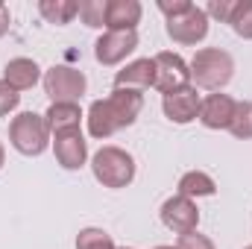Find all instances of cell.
Listing matches in <instances>:
<instances>
[{
    "instance_id": "obj_23",
    "label": "cell",
    "mask_w": 252,
    "mask_h": 249,
    "mask_svg": "<svg viewBox=\"0 0 252 249\" xmlns=\"http://www.w3.org/2000/svg\"><path fill=\"white\" fill-rule=\"evenodd\" d=\"M235 6H238V0H211V3L205 6V15H208V18H217V21H223V24H229Z\"/></svg>"
},
{
    "instance_id": "obj_22",
    "label": "cell",
    "mask_w": 252,
    "mask_h": 249,
    "mask_svg": "<svg viewBox=\"0 0 252 249\" xmlns=\"http://www.w3.org/2000/svg\"><path fill=\"white\" fill-rule=\"evenodd\" d=\"M229 24L241 38H252V0H238Z\"/></svg>"
},
{
    "instance_id": "obj_28",
    "label": "cell",
    "mask_w": 252,
    "mask_h": 249,
    "mask_svg": "<svg viewBox=\"0 0 252 249\" xmlns=\"http://www.w3.org/2000/svg\"><path fill=\"white\" fill-rule=\"evenodd\" d=\"M3 161H6V153H3V144H0V167H3Z\"/></svg>"
},
{
    "instance_id": "obj_30",
    "label": "cell",
    "mask_w": 252,
    "mask_h": 249,
    "mask_svg": "<svg viewBox=\"0 0 252 249\" xmlns=\"http://www.w3.org/2000/svg\"><path fill=\"white\" fill-rule=\"evenodd\" d=\"M115 249H132V247H115Z\"/></svg>"
},
{
    "instance_id": "obj_15",
    "label": "cell",
    "mask_w": 252,
    "mask_h": 249,
    "mask_svg": "<svg viewBox=\"0 0 252 249\" xmlns=\"http://www.w3.org/2000/svg\"><path fill=\"white\" fill-rule=\"evenodd\" d=\"M3 79L15 88V91H27V88H32L38 79H41V67L32 62V59H12V62H6L3 67Z\"/></svg>"
},
{
    "instance_id": "obj_8",
    "label": "cell",
    "mask_w": 252,
    "mask_h": 249,
    "mask_svg": "<svg viewBox=\"0 0 252 249\" xmlns=\"http://www.w3.org/2000/svg\"><path fill=\"white\" fill-rule=\"evenodd\" d=\"M167 35L176 44H196L208 35V15L199 6H190L185 15L167 21Z\"/></svg>"
},
{
    "instance_id": "obj_21",
    "label": "cell",
    "mask_w": 252,
    "mask_h": 249,
    "mask_svg": "<svg viewBox=\"0 0 252 249\" xmlns=\"http://www.w3.org/2000/svg\"><path fill=\"white\" fill-rule=\"evenodd\" d=\"M79 18L85 27H106V0H82L79 3Z\"/></svg>"
},
{
    "instance_id": "obj_19",
    "label": "cell",
    "mask_w": 252,
    "mask_h": 249,
    "mask_svg": "<svg viewBox=\"0 0 252 249\" xmlns=\"http://www.w3.org/2000/svg\"><path fill=\"white\" fill-rule=\"evenodd\" d=\"M229 132L235 135V138H252V103L250 100H244V103H238L235 106V118H232V124H229Z\"/></svg>"
},
{
    "instance_id": "obj_31",
    "label": "cell",
    "mask_w": 252,
    "mask_h": 249,
    "mask_svg": "<svg viewBox=\"0 0 252 249\" xmlns=\"http://www.w3.org/2000/svg\"><path fill=\"white\" fill-rule=\"evenodd\" d=\"M244 249H252V244H250V247H244Z\"/></svg>"
},
{
    "instance_id": "obj_11",
    "label": "cell",
    "mask_w": 252,
    "mask_h": 249,
    "mask_svg": "<svg viewBox=\"0 0 252 249\" xmlns=\"http://www.w3.org/2000/svg\"><path fill=\"white\" fill-rule=\"evenodd\" d=\"M138 47V32H106L94 44V56L100 64H118Z\"/></svg>"
},
{
    "instance_id": "obj_6",
    "label": "cell",
    "mask_w": 252,
    "mask_h": 249,
    "mask_svg": "<svg viewBox=\"0 0 252 249\" xmlns=\"http://www.w3.org/2000/svg\"><path fill=\"white\" fill-rule=\"evenodd\" d=\"M156 88L161 94H170V91H179L190 82V70L188 62L179 56V53H158L156 59Z\"/></svg>"
},
{
    "instance_id": "obj_3",
    "label": "cell",
    "mask_w": 252,
    "mask_h": 249,
    "mask_svg": "<svg viewBox=\"0 0 252 249\" xmlns=\"http://www.w3.org/2000/svg\"><path fill=\"white\" fill-rule=\"evenodd\" d=\"M91 170L103 187H126L135 179V158L121 147H103L94 153Z\"/></svg>"
},
{
    "instance_id": "obj_27",
    "label": "cell",
    "mask_w": 252,
    "mask_h": 249,
    "mask_svg": "<svg viewBox=\"0 0 252 249\" xmlns=\"http://www.w3.org/2000/svg\"><path fill=\"white\" fill-rule=\"evenodd\" d=\"M9 24H12V18H9V9H6V6L0 3V38H3L6 32H9Z\"/></svg>"
},
{
    "instance_id": "obj_4",
    "label": "cell",
    "mask_w": 252,
    "mask_h": 249,
    "mask_svg": "<svg viewBox=\"0 0 252 249\" xmlns=\"http://www.w3.org/2000/svg\"><path fill=\"white\" fill-rule=\"evenodd\" d=\"M9 141L21 156H41L50 144V126L44 115L21 112L9 126Z\"/></svg>"
},
{
    "instance_id": "obj_29",
    "label": "cell",
    "mask_w": 252,
    "mask_h": 249,
    "mask_svg": "<svg viewBox=\"0 0 252 249\" xmlns=\"http://www.w3.org/2000/svg\"><path fill=\"white\" fill-rule=\"evenodd\" d=\"M156 249H176V247H156Z\"/></svg>"
},
{
    "instance_id": "obj_10",
    "label": "cell",
    "mask_w": 252,
    "mask_h": 249,
    "mask_svg": "<svg viewBox=\"0 0 252 249\" xmlns=\"http://www.w3.org/2000/svg\"><path fill=\"white\" fill-rule=\"evenodd\" d=\"M199 94H196V88H179V91H170V94H164V100H161V109H164V115H167V121L170 124H179L185 126L190 121H196L199 118Z\"/></svg>"
},
{
    "instance_id": "obj_16",
    "label": "cell",
    "mask_w": 252,
    "mask_h": 249,
    "mask_svg": "<svg viewBox=\"0 0 252 249\" xmlns=\"http://www.w3.org/2000/svg\"><path fill=\"white\" fill-rule=\"evenodd\" d=\"M44 118H47L50 132H62V129H79L82 112H79L76 103H53Z\"/></svg>"
},
{
    "instance_id": "obj_9",
    "label": "cell",
    "mask_w": 252,
    "mask_h": 249,
    "mask_svg": "<svg viewBox=\"0 0 252 249\" xmlns=\"http://www.w3.org/2000/svg\"><path fill=\"white\" fill-rule=\"evenodd\" d=\"M53 150H56V161L64 170H79L88 158V141L82 138L79 129H62L53 132Z\"/></svg>"
},
{
    "instance_id": "obj_24",
    "label": "cell",
    "mask_w": 252,
    "mask_h": 249,
    "mask_svg": "<svg viewBox=\"0 0 252 249\" xmlns=\"http://www.w3.org/2000/svg\"><path fill=\"white\" fill-rule=\"evenodd\" d=\"M18 103H21V94H18L6 79H0V118L9 115V112H15Z\"/></svg>"
},
{
    "instance_id": "obj_13",
    "label": "cell",
    "mask_w": 252,
    "mask_h": 249,
    "mask_svg": "<svg viewBox=\"0 0 252 249\" xmlns=\"http://www.w3.org/2000/svg\"><path fill=\"white\" fill-rule=\"evenodd\" d=\"M141 21L138 0H106V27L109 32H135Z\"/></svg>"
},
{
    "instance_id": "obj_14",
    "label": "cell",
    "mask_w": 252,
    "mask_h": 249,
    "mask_svg": "<svg viewBox=\"0 0 252 249\" xmlns=\"http://www.w3.org/2000/svg\"><path fill=\"white\" fill-rule=\"evenodd\" d=\"M150 85H156V62L153 59H135L124 70H118V76H115V88L144 91Z\"/></svg>"
},
{
    "instance_id": "obj_12",
    "label": "cell",
    "mask_w": 252,
    "mask_h": 249,
    "mask_svg": "<svg viewBox=\"0 0 252 249\" xmlns=\"http://www.w3.org/2000/svg\"><path fill=\"white\" fill-rule=\"evenodd\" d=\"M235 100L229 94H208L199 103V121L208 129H229L232 118H235Z\"/></svg>"
},
{
    "instance_id": "obj_25",
    "label": "cell",
    "mask_w": 252,
    "mask_h": 249,
    "mask_svg": "<svg viewBox=\"0 0 252 249\" xmlns=\"http://www.w3.org/2000/svg\"><path fill=\"white\" fill-rule=\"evenodd\" d=\"M190 6V0H158V12H164L167 15V21L170 18H179V15H185Z\"/></svg>"
},
{
    "instance_id": "obj_7",
    "label": "cell",
    "mask_w": 252,
    "mask_h": 249,
    "mask_svg": "<svg viewBox=\"0 0 252 249\" xmlns=\"http://www.w3.org/2000/svg\"><path fill=\"white\" fill-rule=\"evenodd\" d=\"M161 223L176 232V235H188V232H196V223H199V208L193 205V199L176 193L170 199H164L161 205Z\"/></svg>"
},
{
    "instance_id": "obj_1",
    "label": "cell",
    "mask_w": 252,
    "mask_h": 249,
    "mask_svg": "<svg viewBox=\"0 0 252 249\" xmlns=\"http://www.w3.org/2000/svg\"><path fill=\"white\" fill-rule=\"evenodd\" d=\"M144 109V94L132 88H115L106 100H94L88 109V132L91 138H109L118 129L132 126Z\"/></svg>"
},
{
    "instance_id": "obj_20",
    "label": "cell",
    "mask_w": 252,
    "mask_h": 249,
    "mask_svg": "<svg viewBox=\"0 0 252 249\" xmlns=\"http://www.w3.org/2000/svg\"><path fill=\"white\" fill-rule=\"evenodd\" d=\"M76 249H115V241L106 229H82L76 235Z\"/></svg>"
},
{
    "instance_id": "obj_17",
    "label": "cell",
    "mask_w": 252,
    "mask_h": 249,
    "mask_svg": "<svg viewBox=\"0 0 252 249\" xmlns=\"http://www.w3.org/2000/svg\"><path fill=\"white\" fill-rule=\"evenodd\" d=\"M38 12H41V18L47 21V24H70L76 15H79V3L76 0H41L38 3Z\"/></svg>"
},
{
    "instance_id": "obj_2",
    "label": "cell",
    "mask_w": 252,
    "mask_h": 249,
    "mask_svg": "<svg viewBox=\"0 0 252 249\" xmlns=\"http://www.w3.org/2000/svg\"><path fill=\"white\" fill-rule=\"evenodd\" d=\"M188 70H190V79L199 88L220 91V88L229 85V79L235 73V59L226 50H220V47H202V50L193 53Z\"/></svg>"
},
{
    "instance_id": "obj_5",
    "label": "cell",
    "mask_w": 252,
    "mask_h": 249,
    "mask_svg": "<svg viewBox=\"0 0 252 249\" xmlns=\"http://www.w3.org/2000/svg\"><path fill=\"white\" fill-rule=\"evenodd\" d=\"M85 85H88L85 73L67 64H53L44 73V91L53 103H76L85 94Z\"/></svg>"
},
{
    "instance_id": "obj_18",
    "label": "cell",
    "mask_w": 252,
    "mask_h": 249,
    "mask_svg": "<svg viewBox=\"0 0 252 249\" xmlns=\"http://www.w3.org/2000/svg\"><path fill=\"white\" fill-rule=\"evenodd\" d=\"M179 193L188 196V199H193V196H214L217 193V182L208 173H202V170H190V173H185L179 179Z\"/></svg>"
},
{
    "instance_id": "obj_26",
    "label": "cell",
    "mask_w": 252,
    "mask_h": 249,
    "mask_svg": "<svg viewBox=\"0 0 252 249\" xmlns=\"http://www.w3.org/2000/svg\"><path fill=\"white\" fill-rule=\"evenodd\" d=\"M176 249H214V244H211L205 235L188 232V235H179V247Z\"/></svg>"
}]
</instances>
